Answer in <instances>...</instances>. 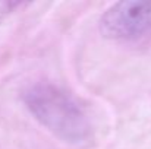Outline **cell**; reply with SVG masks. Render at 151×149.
<instances>
[{
  "label": "cell",
  "instance_id": "obj_1",
  "mask_svg": "<svg viewBox=\"0 0 151 149\" xmlns=\"http://www.w3.org/2000/svg\"><path fill=\"white\" fill-rule=\"evenodd\" d=\"M24 102L35 120L60 140L75 146L91 143V118L70 94L51 85H35L24 94Z\"/></svg>",
  "mask_w": 151,
  "mask_h": 149
},
{
  "label": "cell",
  "instance_id": "obj_2",
  "mask_svg": "<svg viewBox=\"0 0 151 149\" xmlns=\"http://www.w3.org/2000/svg\"><path fill=\"white\" fill-rule=\"evenodd\" d=\"M100 31L110 40H137L151 32V1L125 0L110 6L100 19Z\"/></svg>",
  "mask_w": 151,
  "mask_h": 149
}]
</instances>
